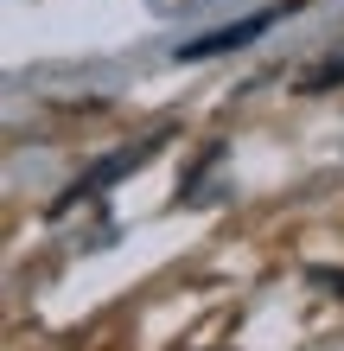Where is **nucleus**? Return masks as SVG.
<instances>
[{"label":"nucleus","instance_id":"obj_1","mask_svg":"<svg viewBox=\"0 0 344 351\" xmlns=\"http://www.w3.org/2000/svg\"><path fill=\"white\" fill-rule=\"evenodd\" d=\"M268 26H274V13H255V19H242V26H224V32H204V38H191V45H178V58H185V64H198V58H224L236 45H255Z\"/></svg>","mask_w":344,"mask_h":351},{"label":"nucleus","instance_id":"obj_2","mask_svg":"<svg viewBox=\"0 0 344 351\" xmlns=\"http://www.w3.org/2000/svg\"><path fill=\"white\" fill-rule=\"evenodd\" d=\"M338 77H344V58H332V64H319V71L306 77V90H319V84H338Z\"/></svg>","mask_w":344,"mask_h":351}]
</instances>
